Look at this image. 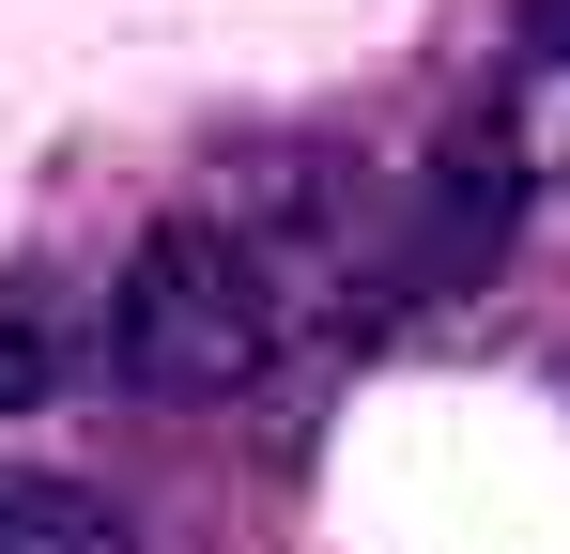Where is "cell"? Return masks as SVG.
<instances>
[{
    "label": "cell",
    "mask_w": 570,
    "mask_h": 554,
    "mask_svg": "<svg viewBox=\"0 0 570 554\" xmlns=\"http://www.w3.org/2000/svg\"><path fill=\"white\" fill-rule=\"evenodd\" d=\"M62 385V293L47 277H0V416H31Z\"/></svg>",
    "instance_id": "4"
},
{
    "label": "cell",
    "mask_w": 570,
    "mask_h": 554,
    "mask_svg": "<svg viewBox=\"0 0 570 554\" xmlns=\"http://www.w3.org/2000/svg\"><path fill=\"white\" fill-rule=\"evenodd\" d=\"M509 47H524V62H570V0H524V16H509Z\"/></svg>",
    "instance_id": "5"
},
{
    "label": "cell",
    "mask_w": 570,
    "mask_h": 554,
    "mask_svg": "<svg viewBox=\"0 0 570 554\" xmlns=\"http://www.w3.org/2000/svg\"><path fill=\"white\" fill-rule=\"evenodd\" d=\"M278 339V293H263V247L232 231V216H155L124 277H108V355L124 385H155V400H216V385H247Z\"/></svg>",
    "instance_id": "1"
},
{
    "label": "cell",
    "mask_w": 570,
    "mask_h": 554,
    "mask_svg": "<svg viewBox=\"0 0 570 554\" xmlns=\"http://www.w3.org/2000/svg\"><path fill=\"white\" fill-rule=\"evenodd\" d=\"M0 554H124V508H108L94 477L0 462Z\"/></svg>",
    "instance_id": "3"
},
{
    "label": "cell",
    "mask_w": 570,
    "mask_h": 554,
    "mask_svg": "<svg viewBox=\"0 0 570 554\" xmlns=\"http://www.w3.org/2000/svg\"><path fill=\"white\" fill-rule=\"evenodd\" d=\"M509 216H524V139L478 108L463 139L432 155V185H416V231H401V293H463L493 247H509Z\"/></svg>",
    "instance_id": "2"
}]
</instances>
